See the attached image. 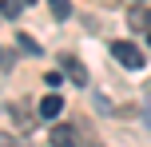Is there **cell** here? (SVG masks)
<instances>
[{
  "mask_svg": "<svg viewBox=\"0 0 151 147\" xmlns=\"http://www.w3.org/2000/svg\"><path fill=\"white\" fill-rule=\"evenodd\" d=\"M48 139H52V147H76V127L72 123H56L48 131Z\"/></svg>",
  "mask_w": 151,
  "mask_h": 147,
  "instance_id": "3957f363",
  "label": "cell"
},
{
  "mask_svg": "<svg viewBox=\"0 0 151 147\" xmlns=\"http://www.w3.org/2000/svg\"><path fill=\"white\" fill-rule=\"evenodd\" d=\"M147 127H151V108H147Z\"/></svg>",
  "mask_w": 151,
  "mask_h": 147,
  "instance_id": "7c38bea8",
  "label": "cell"
},
{
  "mask_svg": "<svg viewBox=\"0 0 151 147\" xmlns=\"http://www.w3.org/2000/svg\"><path fill=\"white\" fill-rule=\"evenodd\" d=\"M4 64H8V60H4V52H0V68H4Z\"/></svg>",
  "mask_w": 151,
  "mask_h": 147,
  "instance_id": "8fae6325",
  "label": "cell"
},
{
  "mask_svg": "<svg viewBox=\"0 0 151 147\" xmlns=\"http://www.w3.org/2000/svg\"><path fill=\"white\" fill-rule=\"evenodd\" d=\"M28 4H36V0H24V8H28Z\"/></svg>",
  "mask_w": 151,
  "mask_h": 147,
  "instance_id": "4fadbf2b",
  "label": "cell"
},
{
  "mask_svg": "<svg viewBox=\"0 0 151 147\" xmlns=\"http://www.w3.org/2000/svg\"><path fill=\"white\" fill-rule=\"evenodd\" d=\"M60 68H64V76H68L76 87H83V84H88V68H83L76 56H60Z\"/></svg>",
  "mask_w": 151,
  "mask_h": 147,
  "instance_id": "7a4b0ae2",
  "label": "cell"
},
{
  "mask_svg": "<svg viewBox=\"0 0 151 147\" xmlns=\"http://www.w3.org/2000/svg\"><path fill=\"white\" fill-rule=\"evenodd\" d=\"M60 111H64V100H60V95H56V92H48L44 100H40V115H44V119L60 115Z\"/></svg>",
  "mask_w": 151,
  "mask_h": 147,
  "instance_id": "8992f818",
  "label": "cell"
},
{
  "mask_svg": "<svg viewBox=\"0 0 151 147\" xmlns=\"http://www.w3.org/2000/svg\"><path fill=\"white\" fill-rule=\"evenodd\" d=\"M48 4H52V16H56V20H68V16H72V4H68V0H48Z\"/></svg>",
  "mask_w": 151,
  "mask_h": 147,
  "instance_id": "9c48e42d",
  "label": "cell"
},
{
  "mask_svg": "<svg viewBox=\"0 0 151 147\" xmlns=\"http://www.w3.org/2000/svg\"><path fill=\"white\" fill-rule=\"evenodd\" d=\"M8 111H12V119L20 123V131H32V127H36V119H32V111H28V103H24V100H16Z\"/></svg>",
  "mask_w": 151,
  "mask_h": 147,
  "instance_id": "277c9868",
  "label": "cell"
},
{
  "mask_svg": "<svg viewBox=\"0 0 151 147\" xmlns=\"http://www.w3.org/2000/svg\"><path fill=\"white\" fill-rule=\"evenodd\" d=\"M16 48H24L28 56H40V44H36V40L28 36V32H16Z\"/></svg>",
  "mask_w": 151,
  "mask_h": 147,
  "instance_id": "ba28073f",
  "label": "cell"
},
{
  "mask_svg": "<svg viewBox=\"0 0 151 147\" xmlns=\"http://www.w3.org/2000/svg\"><path fill=\"white\" fill-rule=\"evenodd\" d=\"M20 12H24V0H0V16H8V20H16Z\"/></svg>",
  "mask_w": 151,
  "mask_h": 147,
  "instance_id": "52a82bcc",
  "label": "cell"
},
{
  "mask_svg": "<svg viewBox=\"0 0 151 147\" xmlns=\"http://www.w3.org/2000/svg\"><path fill=\"white\" fill-rule=\"evenodd\" d=\"M111 56L123 64V68H131V72L143 68V52H139L135 44H127V40H115V44H111Z\"/></svg>",
  "mask_w": 151,
  "mask_h": 147,
  "instance_id": "6da1fadb",
  "label": "cell"
},
{
  "mask_svg": "<svg viewBox=\"0 0 151 147\" xmlns=\"http://www.w3.org/2000/svg\"><path fill=\"white\" fill-rule=\"evenodd\" d=\"M147 40H151V36H147Z\"/></svg>",
  "mask_w": 151,
  "mask_h": 147,
  "instance_id": "5bb4252c",
  "label": "cell"
},
{
  "mask_svg": "<svg viewBox=\"0 0 151 147\" xmlns=\"http://www.w3.org/2000/svg\"><path fill=\"white\" fill-rule=\"evenodd\" d=\"M127 24L135 32H147V36H151V8H131V12H127Z\"/></svg>",
  "mask_w": 151,
  "mask_h": 147,
  "instance_id": "5b68a950",
  "label": "cell"
},
{
  "mask_svg": "<svg viewBox=\"0 0 151 147\" xmlns=\"http://www.w3.org/2000/svg\"><path fill=\"white\" fill-rule=\"evenodd\" d=\"M0 147H24L20 139H16V135L12 131H0Z\"/></svg>",
  "mask_w": 151,
  "mask_h": 147,
  "instance_id": "30bf717a",
  "label": "cell"
}]
</instances>
